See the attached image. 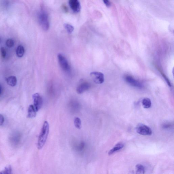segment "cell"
Segmentation results:
<instances>
[{
  "instance_id": "7402d4cb",
  "label": "cell",
  "mask_w": 174,
  "mask_h": 174,
  "mask_svg": "<svg viewBox=\"0 0 174 174\" xmlns=\"http://www.w3.org/2000/svg\"><path fill=\"white\" fill-rule=\"evenodd\" d=\"M5 121V118L2 115L0 114V125H3Z\"/></svg>"
},
{
  "instance_id": "ba28073f",
  "label": "cell",
  "mask_w": 174,
  "mask_h": 174,
  "mask_svg": "<svg viewBox=\"0 0 174 174\" xmlns=\"http://www.w3.org/2000/svg\"><path fill=\"white\" fill-rule=\"evenodd\" d=\"M69 4L74 12L78 13L80 11L81 5L79 0H69Z\"/></svg>"
},
{
  "instance_id": "4fadbf2b",
  "label": "cell",
  "mask_w": 174,
  "mask_h": 174,
  "mask_svg": "<svg viewBox=\"0 0 174 174\" xmlns=\"http://www.w3.org/2000/svg\"><path fill=\"white\" fill-rule=\"evenodd\" d=\"M142 105L145 108L148 109L151 106V101L148 98H145L142 100Z\"/></svg>"
},
{
  "instance_id": "44dd1931",
  "label": "cell",
  "mask_w": 174,
  "mask_h": 174,
  "mask_svg": "<svg viewBox=\"0 0 174 174\" xmlns=\"http://www.w3.org/2000/svg\"><path fill=\"white\" fill-rule=\"evenodd\" d=\"M172 124L169 123H165L163 125V128L165 129H169L172 127Z\"/></svg>"
},
{
  "instance_id": "6da1fadb",
  "label": "cell",
  "mask_w": 174,
  "mask_h": 174,
  "mask_svg": "<svg viewBox=\"0 0 174 174\" xmlns=\"http://www.w3.org/2000/svg\"><path fill=\"white\" fill-rule=\"evenodd\" d=\"M49 131V123L47 121H45L44 123L38 138L37 147L39 150L41 149L44 146L48 137Z\"/></svg>"
},
{
  "instance_id": "9c48e42d",
  "label": "cell",
  "mask_w": 174,
  "mask_h": 174,
  "mask_svg": "<svg viewBox=\"0 0 174 174\" xmlns=\"http://www.w3.org/2000/svg\"><path fill=\"white\" fill-rule=\"evenodd\" d=\"M90 88V85L88 83H83L79 85L77 88V92L79 94H81L88 90Z\"/></svg>"
},
{
  "instance_id": "2e32d148",
  "label": "cell",
  "mask_w": 174,
  "mask_h": 174,
  "mask_svg": "<svg viewBox=\"0 0 174 174\" xmlns=\"http://www.w3.org/2000/svg\"><path fill=\"white\" fill-rule=\"evenodd\" d=\"M74 122L75 127L78 129H80L82 127V123L80 119L78 117L74 118Z\"/></svg>"
},
{
  "instance_id": "ffe728a7",
  "label": "cell",
  "mask_w": 174,
  "mask_h": 174,
  "mask_svg": "<svg viewBox=\"0 0 174 174\" xmlns=\"http://www.w3.org/2000/svg\"><path fill=\"white\" fill-rule=\"evenodd\" d=\"M1 52L2 58H5L6 55V50L3 47H2L1 49Z\"/></svg>"
},
{
  "instance_id": "52a82bcc",
  "label": "cell",
  "mask_w": 174,
  "mask_h": 174,
  "mask_svg": "<svg viewBox=\"0 0 174 174\" xmlns=\"http://www.w3.org/2000/svg\"><path fill=\"white\" fill-rule=\"evenodd\" d=\"M125 81L130 85L138 88H142L143 86L139 81L130 76H126L125 77Z\"/></svg>"
},
{
  "instance_id": "5bb4252c",
  "label": "cell",
  "mask_w": 174,
  "mask_h": 174,
  "mask_svg": "<svg viewBox=\"0 0 174 174\" xmlns=\"http://www.w3.org/2000/svg\"><path fill=\"white\" fill-rule=\"evenodd\" d=\"M25 53L24 47L22 45H19L17 49L16 54L18 57H22Z\"/></svg>"
},
{
  "instance_id": "5b68a950",
  "label": "cell",
  "mask_w": 174,
  "mask_h": 174,
  "mask_svg": "<svg viewBox=\"0 0 174 174\" xmlns=\"http://www.w3.org/2000/svg\"><path fill=\"white\" fill-rule=\"evenodd\" d=\"M90 76L94 82L96 84H102L104 81V74L101 73L93 72L90 73Z\"/></svg>"
},
{
  "instance_id": "277c9868",
  "label": "cell",
  "mask_w": 174,
  "mask_h": 174,
  "mask_svg": "<svg viewBox=\"0 0 174 174\" xmlns=\"http://www.w3.org/2000/svg\"><path fill=\"white\" fill-rule=\"evenodd\" d=\"M58 58L59 64L62 69L65 72H69L70 69L69 62L66 58L61 54H59Z\"/></svg>"
},
{
  "instance_id": "ac0fdd59",
  "label": "cell",
  "mask_w": 174,
  "mask_h": 174,
  "mask_svg": "<svg viewBox=\"0 0 174 174\" xmlns=\"http://www.w3.org/2000/svg\"><path fill=\"white\" fill-rule=\"evenodd\" d=\"M64 27L68 32L70 34L72 33L74 30V28L72 26L68 23H65Z\"/></svg>"
},
{
  "instance_id": "603a6c76",
  "label": "cell",
  "mask_w": 174,
  "mask_h": 174,
  "mask_svg": "<svg viewBox=\"0 0 174 174\" xmlns=\"http://www.w3.org/2000/svg\"><path fill=\"white\" fill-rule=\"evenodd\" d=\"M104 2L107 7H109L110 6V3L109 0H104Z\"/></svg>"
},
{
  "instance_id": "7a4b0ae2",
  "label": "cell",
  "mask_w": 174,
  "mask_h": 174,
  "mask_svg": "<svg viewBox=\"0 0 174 174\" xmlns=\"http://www.w3.org/2000/svg\"><path fill=\"white\" fill-rule=\"evenodd\" d=\"M39 23L42 29L45 31L48 30L50 26L48 14L44 10L41 11L38 16Z\"/></svg>"
},
{
  "instance_id": "cb8c5ba5",
  "label": "cell",
  "mask_w": 174,
  "mask_h": 174,
  "mask_svg": "<svg viewBox=\"0 0 174 174\" xmlns=\"http://www.w3.org/2000/svg\"><path fill=\"white\" fill-rule=\"evenodd\" d=\"M2 85L0 84V95H1V94L2 93Z\"/></svg>"
},
{
  "instance_id": "9a60e30c",
  "label": "cell",
  "mask_w": 174,
  "mask_h": 174,
  "mask_svg": "<svg viewBox=\"0 0 174 174\" xmlns=\"http://www.w3.org/2000/svg\"><path fill=\"white\" fill-rule=\"evenodd\" d=\"M136 173L137 174H144L145 168L143 165L138 164L136 166Z\"/></svg>"
},
{
  "instance_id": "e0dca14e",
  "label": "cell",
  "mask_w": 174,
  "mask_h": 174,
  "mask_svg": "<svg viewBox=\"0 0 174 174\" xmlns=\"http://www.w3.org/2000/svg\"><path fill=\"white\" fill-rule=\"evenodd\" d=\"M12 171V169L11 166L8 165L5 167L3 171L0 172V174H10Z\"/></svg>"
},
{
  "instance_id": "8fae6325",
  "label": "cell",
  "mask_w": 174,
  "mask_h": 174,
  "mask_svg": "<svg viewBox=\"0 0 174 174\" xmlns=\"http://www.w3.org/2000/svg\"><path fill=\"white\" fill-rule=\"evenodd\" d=\"M124 144L122 143H119L117 144L114 147L109 151V155H112L113 153L116 152L122 149L124 147Z\"/></svg>"
},
{
  "instance_id": "3957f363",
  "label": "cell",
  "mask_w": 174,
  "mask_h": 174,
  "mask_svg": "<svg viewBox=\"0 0 174 174\" xmlns=\"http://www.w3.org/2000/svg\"><path fill=\"white\" fill-rule=\"evenodd\" d=\"M137 132L142 136H151L152 130L148 126L143 124H139L136 127Z\"/></svg>"
},
{
  "instance_id": "7c38bea8",
  "label": "cell",
  "mask_w": 174,
  "mask_h": 174,
  "mask_svg": "<svg viewBox=\"0 0 174 174\" xmlns=\"http://www.w3.org/2000/svg\"><path fill=\"white\" fill-rule=\"evenodd\" d=\"M7 84L11 86H14L17 84V79L14 76H11L6 79Z\"/></svg>"
},
{
  "instance_id": "30bf717a",
  "label": "cell",
  "mask_w": 174,
  "mask_h": 174,
  "mask_svg": "<svg viewBox=\"0 0 174 174\" xmlns=\"http://www.w3.org/2000/svg\"><path fill=\"white\" fill-rule=\"evenodd\" d=\"M36 112L34 105H30L28 110L27 117L31 118H34L36 116Z\"/></svg>"
},
{
  "instance_id": "d6986e66",
  "label": "cell",
  "mask_w": 174,
  "mask_h": 174,
  "mask_svg": "<svg viewBox=\"0 0 174 174\" xmlns=\"http://www.w3.org/2000/svg\"><path fill=\"white\" fill-rule=\"evenodd\" d=\"M6 44L8 47L11 48L14 45V42L11 39H7L6 42Z\"/></svg>"
},
{
  "instance_id": "8992f818",
  "label": "cell",
  "mask_w": 174,
  "mask_h": 174,
  "mask_svg": "<svg viewBox=\"0 0 174 174\" xmlns=\"http://www.w3.org/2000/svg\"><path fill=\"white\" fill-rule=\"evenodd\" d=\"M34 106L37 112L42 107L43 100L42 97L38 93L34 94L33 96Z\"/></svg>"
}]
</instances>
